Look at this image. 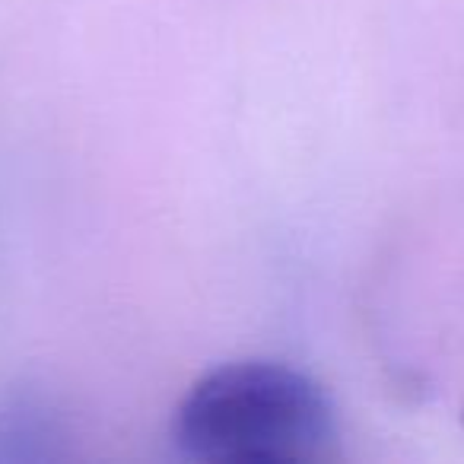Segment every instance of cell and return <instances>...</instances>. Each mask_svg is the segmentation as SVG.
<instances>
[{"label": "cell", "instance_id": "1", "mask_svg": "<svg viewBox=\"0 0 464 464\" xmlns=\"http://www.w3.org/2000/svg\"><path fill=\"white\" fill-rule=\"evenodd\" d=\"M175 445L204 464H324L337 420L322 385L284 362H226L175 411Z\"/></svg>", "mask_w": 464, "mask_h": 464}]
</instances>
